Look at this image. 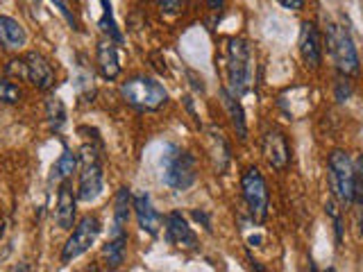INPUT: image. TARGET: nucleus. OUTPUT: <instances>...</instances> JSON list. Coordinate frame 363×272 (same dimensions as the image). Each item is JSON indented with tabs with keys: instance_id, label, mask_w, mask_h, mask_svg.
<instances>
[{
	"instance_id": "obj_1",
	"label": "nucleus",
	"mask_w": 363,
	"mask_h": 272,
	"mask_svg": "<svg viewBox=\"0 0 363 272\" xmlns=\"http://www.w3.org/2000/svg\"><path fill=\"white\" fill-rule=\"evenodd\" d=\"M223 64H225V77L227 89L234 96H245L255 82V55L250 43L243 39H227L223 48Z\"/></svg>"
},
{
	"instance_id": "obj_2",
	"label": "nucleus",
	"mask_w": 363,
	"mask_h": 272,
	"mask_svg": "<svg viewBox=\"0 0 363 272\" xmlns=\"http://www.w3.org/2000/svg\"><path fill=\"white\" fill-rule=\"evenodd\" d=\"M325 45L332 57V64L340 75H357L361 71L359 50L354 45V39L345 26L340 23H327L325 28Z\"/></svg>"
},
{
	"instance_id": "obj_3",
	"label": "nucleus",
	"mask_w": 363,
	"mask_h": 272,
	"mask_svg": "<svg viewBox=\"0 0 363 272\" xmlns=\"http://www.w3.org/2000/svg\"><path fill=\"white\" fill-rule=\"evenodd\" d=\"M196 159L177 145H166L162 154V181L173 191H189L196 184Z\"/></svg>"
},
{
	"instance_id": "obj_4",
	"label": "nucleus",
	"mask_w": 363,
	"mask_h": 272,
	"mask_svg": "<svg viewBox=\"0 0 363 272\" xmlns=\"http://www.w3.org/2000/svg\"><path fill=\"white\" fill-rule=\"evenodd\" d=\"M121 96L130 107L139 111H157L168 102V91L155 77L136 75L121 84Z\"/></svg>"
},
{
	"instance_id": "obj_5",
	"label": "nucleus",
	"mask_w": 363,
	"mask_h": 272,
	"mask_svg": "<svg viewBox=\"0 0 363 272\" xmlns=\"http://www.w3.org/2000/svg\"><path fill=\"white\" fill-rule=\"evenodd\" d=\"M327 179L329 191L338 204L350 207L352 204V179H354V162L347 152L334 150L327 159Z\"/></svg>"
},
{
	"instance_id": "obj_6",
	"label": "nucleus",
	"mask_w": 363,
	"mask_h": 272,
	"mask_svg": "<svg viewBox=\"0 0 363 272\" xmlns=\"http://www.w3.org/2000/svg\"><path fill=\"white\" fill-rule=\"evenodd\" d=\"M241 193H243L245 207L250 215H252V220L264 222L268 218V209H270V193H268L264 175L259 173V168H247L243 173Z\"/></svg>"
},
{
	"instance_id": "obj_7",
	"label": "nucleus",
	"mask_w": 363,
	"mask_h": 272,
	"mask_svg": "<svg viewBox=\"0 0 363 272\" xmlns=\"http://www.w3.org/2000/svg\"><path fill=\"white\" fill-rule=\"evenodd\" d=\"M9 71L28 79V82L39 89V91H48L52 84H55V71L50 62L45 60V57L41 52H28L23 60H16V62H9Z\"/></svg>"
},
{
	"instance_id": "obj_8",
	"label": "nucleus",
	"mask_w": 363,
	"mask_h": 272,
	"mask_svg": "<svg viewBox=\"0 0 363 272\" xmlns=\"http://www.w3.org/2000/svg\"><path fill=\"white\" fill-rule=\"evenodd\" d=\"M100 230H102V225L98 215H84V218L75 225L73 234L68 236V241L62 249V264H71L73 259L89 252L91 245L98 241Z\"/></svg>"
},
{
	"instance_id": "obj_9",
	"label": "nucleus",
	"mask_w": 363,
	"mask_h": 272,
	"mask_svg": "<svg viewBox=\"0 0 363 272\" xmlns=\"http://www.w3.org/2000/svg\"><path fill=\"white\" fill-rule=\"evenodd\" d=\"M84 168L79 173V184H77V200L79 202H94L102 196V188H105V175H102V164L96 150L89 145H84Z\"/></svg>"
},
{
	"instance_id": "obj_10",
	"label": "nucleus",
	"mask_w": 363,
	"mask_h": 272,
	"mask_svg": "<svg viewBox=\"0 0 363 272\" xmlns=\"http://www.w3.org/2000/svg\"><path fill=\"white\" fill-rule=\"evenodd\" d=\"M298 45H300V55H302L304 66L311 68V71H318L323 64V37H320V30H318L315 23H311V21L302 23Z\"/></svg>"
},
{
	"instance_id": "obj_11",
	"label": "nucleus",
	"mask_w": 363,
	"mask_h": 272,
	"mask_svg": "<svg viewBox=\"0 0 363 272\" xmlns=\"http://www.w3.org/2000/svg\"><path fill=\"white\" fill-rule=\"evenodd\" d=\"M261 147H264V157L270 168L275 170H284L289 166L291 162V147H289V139L286 134L279 132V130H268L264 134V143H261Z\"/></svg>"
},
{
	"instance_id": "obj_12",
	"label": "nucleus",
	"mask_w": 363,
	"mask_h": 272,
	"mask_svg": "<svg viewBox=\"0 0 363 272\" xmlns=\"http://www.w3.org/2000/svg\"><path fill=\"white\" fill-rule=\"evenodd\" d=\"M132 209L136 213V222H139L141 232H145L147 236H157L162 232V215L155 209V204L145 191L132 196Z\"/></svg>"
},
{
	"instance_id": "obj_13",
	"label": "nucleus",
	"mask_w": 363,
	"mask_h": 272,
	"mask_svg": "<svg viewBox=\"0 0 363 272\" xmlns=\"http://www.w3.org/2000/svg\"><path fill=\"white\" fill-rule=\"evenodd\" d=\"M166 238L182 249H198V236L179 211H170L166 215Z\"/></svg>"
},
{
	"instance_id": "obj_14",
	"label": "nucleus",
	"mask_w": 363,
	"mask_h": 272,
	"mask_svg": "<svg viewBox=\"0 0 363 272\" xmlns=\"http://www.w3.org/2000/svg\"><path fill=\"white\" fill-rule=\"evenodd\" d=\"M75 200L77 196L73 193L71 181H62L60 193H57V207H55V222L60 230L68 232L75 222Z\"/></svg>"
},
{
	"instance_id": "obj_15",
	"label": "nucleus",
	"mask_w": 363,
	"mask_h": 272,
	"mask_svg": "<svg viewBox=\"0 0 363 272\" xmlns=\"http://www.w3.org/2000/svg\"><path fill=\"white\" fill-rule=\"evenodd\" d=\"M96 62H98V71L105 79H116L121 75V62H118V50H116V41H111L109 37L102 39L96 48Z\"/></svg>"
},
{
	"instance_id": "obj_16",
	"label": "nucleus",
	"mask_w": 363,
	"mask_h": 272,
	"mask_svg": "<svg viewBox=\"0 0 363 272\" xmlns=\"http://www.w3.org/2000/svg\"><path fill=\"white\" fill-rule=\"evenodd\" d=\"M220 102L227 111V116L232 120V128L236 130V136L241 141L247 139V123H245V111L241 107V102H238V96H234L230 89L223 86L220 89Z\"/></svg>"
},
{
	"instance_id": "obj_17",
	"label": "nucleus",
	"mask_w": 363,
	"mask_h": 272,
	"mask_svg": "<svg viewBox=\"0 0 363 272\" xmlns=\"http://www.w3.org/2000/svg\"><path fill=\"white\" fill-rule=\"evenodd\" d=\"M28 43V32L16 18L0 16V45L5 50H21Z\"/></svg>"
},
{
	"instance_id": "obj_18",
	"label": "nucleus",
	"mask_w": 363,
	"mask_h": 272,
	"mask_svg": "<svg viewBox=\"0 0 363 272\" xmlns=\"http://www.w3.org/2000/svg\"><path fill=\"white\" fill-rule=\"evenodd\" d=\"M130 209H132V193L130 188H118L116 200H113V222H111V236L116 234H128L125 227L130 220Z\"/></svg>"
},
{
	"instance_id": "obj_19",
	"label": "nucleus",
	"mask_w": 363,
	"mask_h": 272,
	"mask_svg": "<svg viewBox=\"0 0 363 272\" xmlns=\"http://www.w3.org/2000/svg\"><path fill=\"white\" fill-rule=\"evenodd\" d=\"M125 247H128V234H116L111 236L107 245L102 247V256H105L109 268H118L125 261Z\"/></svg>"
},
{
	"instance_id": "obj_20",
	"label": "nucleus",
	"mask_w": 363,
	"mask_h": 272,
	"mask_svg": "<svg viewBox=\"0 0 363 272\" xmlns=\"http://www.w3.org/2000/svg\"><path fill=\"white\" fill-rule=\"evenodd\" d=\"M100 5H102V16L98 21V28L105 32V37H109L111 41H116V43H123V34L116 26V18H113V7L109 0H100Z\"/></svg>"
},
{
	"instance_id": "obj_21",
	"label": "nucleus",
	"mask_w": 363,
	"mask_h": 272,
	"mask_svg": "<svg viewBox=\"0 0 363 272\" xmlns=\"http://www.w3.org/2000/svg\"><path fill=\"white\" fill-rule=\"evenodd\" d=\"M77 170V157L68 150V147H64L62 157L57 159L55 166H52V175H50V181H64L68 179L73 173Z\"/></svg>"
},
{
	"instance_id": "obj_22",
	"label": "nucleus",
	"mask_w": 363,
	"mask_h": 272,
	"mask_svg": "<svg viewBox=\"0 0 363 272\" xmlns=\"http://www.w3.org/2000/svg\"><path fill=\"white\" fill-rule=\"evenodd\" d=\"M45 118H48L52 132H60L66 125V107L57 96H50L45 100Z\"/></svg>"
},
{
	"instance_id": "obj_23",
	"label": "nucleus",
	"mask_w": 363,
	"mask_h": 272,
	"mask_svg": "<svg viewBox=\"0 0 363 272\" xmlns=\"http://www.w3.org/2000/svg\"><path fill=\"white\" fill-rule=\"evenodd\" d=\"M352 204L363 209V154L354 159V179H352Z\"/></svg>"
},
{
	"instance_id": "obj_24",
	"label": "nucleus",
	"mask_w": 363,
	"mask_h": 272,
	"mask_svg": "<svg viewBox=\"0 0 363 272\" xmlns=\"http://www.w3.org/2000/svg\"><path fill=\"white\" fill-rule=\"evenodd\" d=\"M21 100V89L9 77H0V102L3 105H16Z\"/></svg>"
},
{
	"instance_id": "obj_25",
	"label": "nucleus",
	"mask_w": 363,
	"mask_h": 272,
	"mask_svg": "<svg viewBox=\"0 0 363 272\" xmlns=\"http://www.w3.org/2000/svg\"><path fill=\"white\" fill-rule=\"evenodd\" d=\"M327 215L332 218V225H334V236H336V245L343 243V236H345V227H343V215L336 209V200H329L327 202Z\"/></svg>"
},
{
	"instance_id": "obj_26",
	"label": "nucleus",
	"mask_w": 363,
	"mask_h": 272,
	"mask_svg": "<svg viewBox=\"0 0 363 272\" xmlns=\"http://www.w3.org/2000/svg\"><path fill=\"white\" fill-rule=\"evenodd\" d=\"M334 96H336V102H340V105L350 100V96H352V84H350L347 75H338L336 84H334Z\"/></svg>"
},
{
	"instance_id": "obj_27",
	"label": "nucleus",
	"mask_w": 363,
	"mask_h": 272,
	"mask_svg": "<svg viewBox=\"0 0 363 272\" xmlns=\"http://www.w3.org/2000/svg\"><path fill=\"white\" fill-rule=\"evenodd\" d=\"M159 7H162V11H166V14H177V11L182 9V0H157Z\"/></svg>"
},
{
	"instance_id": "obj_28",
	"label": "nucleus",
	"mask_w": 363,
	"mask_h": 272,
	"mask_svg": "<svg viewBox=\"0 0 363 272\" xmlns=\"http://www.w3.org/2000/svg\"><path fill=\"white\" fill-rule=\"evenodd\" d=\"M277 3L284 9H289V11H302L304 5H306V0H277Z\"/></svg>"
},
{
	"instance_id": "obj_29",
	"label": "nucleus",
	"mask_w": 363,
	"mask_h": 272,
	"mask_svg": "<svg viewBox=\"0 0 363 272\" xmlns=\"http://www.w3.org/2000/svg\"><path fill=\"white\" fill-rule=\"evenodd\" d=\"M207 5L211 11H220L225 7V0H207Z\"/></svg>"
},
{
	"instance_id": "obj_30",
	"label": "nucleus",
	"mask_w": 363,
	"mask_h": 272,
	"mask_svg": "<svg viewBox=\"0 0 363 272\" xmlns=\"http://www.w3.org/2000/svg\"><path fill=\"white\" fill-rule=\"evenodd\" d=\"M3 236H5V220H0V241H3Z\"/></svg>"
}]
</instances>
